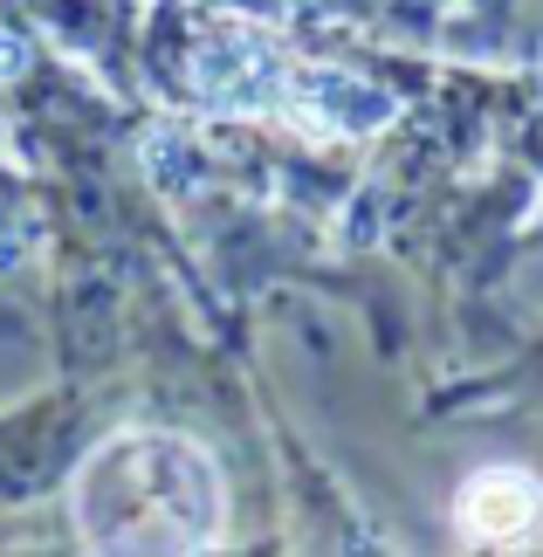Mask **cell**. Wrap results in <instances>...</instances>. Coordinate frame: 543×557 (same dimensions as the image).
Segmentation results:
<instances>
[{"mask_svg": "<svg viewBox=\"0 0 543 557\" xmlns=\"http://www.w3.org/2000/svg\"><path fill=\"white\" fill-rule=\"evenodd\" d=\"M76 530L97 550H207L221 530V475L193 441L124 434L83 461Z\"/></svg>", "mask_w": 543, "mask_h": 557, "instance_id": "cell-1", "label": "cell"}, {"mask_svg": "<svg viewBox=\"0 0 543 557\" xmlns=\"http://www.w3.org/2000/svg\"><path fill=\"white\" fill-rule=\"evenodd\" d=\"M536 517H543V496L523 468H482V475H468L461 503H454V523L474 544H523Z\"/></svg>", "mask_w": 543, "mask_h": 557, "instance_id": "cell-2", "label": "cell"}, {"mask_svg": "<svg viewBox=\"0 0 543 557\" xmlns=\"http://www.w3.org/2000/svg\"><path fill=\"white\" fill-rule=\"evenodd\" d=\"M200 90L213 103H262V97H282L289 90V76L275 70V55L262 49V41H248V35H221V41H207V55H200Z\"/></svg>", "mask_w": 543, "mask_h": 557, "instance_id": "cell-3", "label": "cell"}, {"mask_svg": "<svg viewBox=\"0 0 543 557\" xmlns=\"http://www.w3.org/2000/svg\"><path fill=\"white\" fill-rule=\"evenodd\" d=\"M289 90H296V111L323 132H372V124L393 117V97H379L372 83H351L337 70H303L289 76Z\"/></svg>", "mask_w": 543, "mask_h": 557, "instance_id": "cell-4", "label": "cell"}]
</instances>
